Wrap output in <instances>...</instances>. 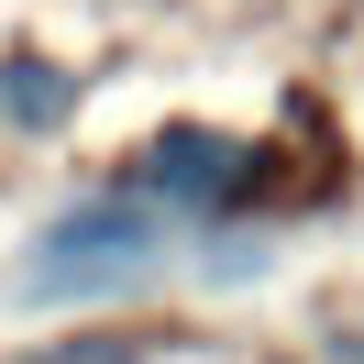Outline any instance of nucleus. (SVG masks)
Listing matches in <instances>:
<instances>
[{"label": "nucleus", "instance_id": "obj_2", "mask_svg": "<svg viewBox=\"0 0 364 364\" xmlns=\"http://www.w3.org/2000/svg\"><path fill=\"white\" fill-rule=\"evenodd\" d=\"M254 177H265V155H254V144H232V133H199V122H166V133L144 144V188H155L166 210H188V221L243 210Z\"/></svg>", "mask_w": 364, "mask_h": 364}, {"label": "nucleus", "instance_id": "obj_3", "mask_svg": "<svg viewBox=\"0 0 364 364\" xmlns=\"http://www.w3.org/2000/svg\"><path fill=\"white\" fill-rule=\"evenodd\" d=\"M67 111H77L67 67H45V55H11V67H0V122H11V133H55Z\"/></svg>", "mask_w": 364, "mask_h": 364}, {"label": "nucleus", "instance_id": "obj_4", "mask_svg": "<svg viewBox=\"0 0 364 364\" xmlns=\"http://www.w3.org/2000/svg\"><path fill=\"white\" fill-rule=\"evenodd\" d=\"M33 364H144V342L133 331H89V342H55V353H33Z\"/></svg>", "mask_w": 364, "mask_h": 364}, {"label": "nucleus", "instance_id": "obj_1", "mask_svg": "<svg viewBox=\"0 0 364 364\" xmlns=\"http://www.w3.org/2000/svg\"><path fill=\"white\" fill-rule=\"evenodd\" d=\"M166 221L177 210L155 199V188H89L77 210H55L45 232H33V265L11 276V287L33 298V309H55V298H111V287H144V276L166 265Z\"/></svg>", "mask_w": 364, "mask_h": 364}]
</instances>
